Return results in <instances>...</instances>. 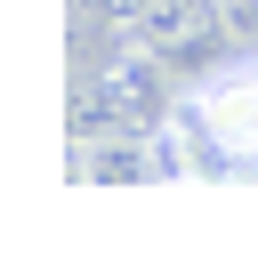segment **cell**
Masks as SVG:
<instances>
[{"mask_svg": "<svg viewBox=\"0 0 258 258\" xmlns=\"http://www.w3.org/2000/svg\"><path fill=\"white\" fill-rule=\"evenodd\" d=\"M161 105H169V64L145 40H121V48L97 56V73L89 64L73 73V137H97V129H161Z\"/></svg>", "mask_w": 258, "mask_h": 258, "instance_id": "cell-1", "label": "cell"}, {"mask_svg": "<svg viewBox=\"0 0 258 258\" xmlns=\"http://www.w3.org/2000/svg\"><path fill=\"white\" fill-rule=\"evenodd\" d=\"M194 169H258V64H218L177 113Z\"/></svg>", "mask_w": 258, "mask_h": 258, "instance_id": "cell-2", "label": "cell"}, {"mask_svg": "<svg viewBox=\"0 0 258 258\" xmlns=\"http://www.w3.org/2000/svg\"><path fill=\"white\" fill-rule=\"evenodd\" d=\"M226 32L234 24L218 0H129V40H145L169 73H218Z\"/></svg>", "mask_w": 258, "mask_h": 258, "instance_id": "cell-3", "label": "cell"}, {"mask_svg": "<svg viewBox=\"0 0 258 258\" xmlns=\"http://www.w3.org/2000/svg\"><path fill=\"white\" fill-rule=\"evenodd\" d=\"M218 8H226V24H234V32H258V0H218Z\"/></svg>", "mask_w": 258, "mask_h": 258, "instance_id": "cell-4", "label": "cell"}]
</instances>
